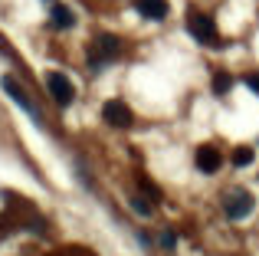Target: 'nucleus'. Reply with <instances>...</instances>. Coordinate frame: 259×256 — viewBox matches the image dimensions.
I'll use <instances>...</instances> for the list:
<instances>
[{
    "label": "nucleus",
    "mask_w": 259,
    "mask_h": 256,
    "mask_svg": "<svg viewBox=\"0 0 259 256\" xmlns=\"http://www.w3.org/2000/svg\"><path fill=\"white\" fill-rule=\"evenodd\" d=\"M72 23H76V13L69 7H53V26L56 30H69Z\"/></svg>",
    "instance_id": "9"
},
{
    "label": "nucleus",
    "mask_w": 259,
    "mask_h": 256,
    "mask_svg": "<svg viewBox=\"0 0 259 256\" xmlns=\"http://www.w3.org/2000/svg\"><path fill=\"white\" fill-rule=\"evenodd\" d=\"M53 256H95L89 246H63V250H56Z\"/></svg>",
    "instance_id": "12"
},
{
    "label": "nucleus",
    "mask_w": 259,
    "mask_h": 256,
    "mask_svg": "<svg viewBox=\"0 0 259 256\" xmlns=\"http://www.w3.org/2000/svg\"><path fill=\"white\" fill-rule=\"evenodd\" d=\"M102 118L112 128H128L132 125V109H128L125 102H118V99H112V102L102 105Z\"/></svg>",
    "instance_id": "6"
},
{
    "label": "nucleus",
    "mask_w": 259,
    "mask_h": 256,
    "mask_svg": "<svg viewBox=\"0 0 259 256\" xmlns=\"http://www.w3.org/2000/svg\"><path fill=\"white\" fill-rule=\"evenodd\" d=\"M118 53H121V39L112 36V33H102V36H95V43H92V56H89V63L99 69V66L118 59Z\"/></svg>",
    "instance_id": "2"
},
{
    "label": "nucleus",
    "mask_w": 259,
    "mask_h": 256,
    "mask_svg": "<svg viewBox=\"0 0 259 256\" xmlns=\"http://www.w3.org/2000/svg\"><path fill=\"white\" fill-rule=\"evenodd\" d=\"M249 161H253V148H236L233 151V164L236 167H246Z\"/></svg>",
    "instance_id": "11"
},
{
    "label": "nucleus",
    "mask_w": 259,
    "mask_h": 256,
    "mask_svg": "<svg viewBox=\"0 0 259 256\" xmlns=\"http://www.w3.org/2000/svg\"><path fill=\"white\" fill-rule=\"evenodd\" d=\"M246 86L253 92H259V72H249V76H246Z\"/></svg>",
    "instance_id": "14"
},
{
    "label": "nucleus",
    "mask_w": 259,
    "mask_h": 256,
    "mask_svg": "<svg viewBox=\"0 0 259 256\" xmlns=\"http://www.w3.org/2000/svg\"><path fill=\"white\" fill-rule=\"evenodd\" d=\"M135 7H138V13L145 20H164L167 17V0H135Z\"/></svg>",
    "instance_id": "8"
},
{
    "label": "nucleus",
    "mask_w": 259,
    "mask_h": 256,
    "mask_svg": "<svg viewBox=\"0 0 259 256\" xmlns=\"http://www.w3.org/2000/svg\"><path fill=\"white\" fill-rule=\"evenodd\" d=\"M4 92H7V96H10V99H13V102H17V105H20V109L26 112V115H33V118H36L39 125H43V115H39V109H36V105H33V102H30V96H26V92H23V89H20V86H17V79L4 76Z\"/></svg>",
    "instance_id": "4"
},
{
    "label": "nucleus",
    "mask_w": 259,
    "mask_h": 256,
    "mask_svg": "<svg viewBox=\"0 0 259 256\" xmlns=\"http://www.w3.org/2000/svg\"><path fill=\"white\" fill-rule=\"evenodd\" d=\"M220 164H223V154L217 151L213 145H203V148H197V167H200L203 174H213V171H220Z\"/></svg>",
    "instance_id": "7"
},
{
    "label": "nucleus",
    "mask_w": 259,
    "mask_h": 256,
    "mask_svg": "<svg viewBox=\"0 0 259 256\" xmlns=\"http://www.w3.org/2000/svg\"><path fill=\"white\" fill-rule=\"evenodd\" d=\"M230 89H233V76L230 72H213V92L217 96H227Z\"/></svg>",
    "instance_id": "10"
},
{
    "label": "nucleus",
    "mask_w": 259,
    "mask_h": 256,
    "mask_svg": "<svg viewBox=\"0 0 259 256\" xmlns=\"http://www.w3.org/2000/svg\"><path fill=\"white\" fill-rule=\"evenodd\" d=\"M46 89H50L53 102L63 105V109L72 102V99H76V86H72L69 79L63 76V72H50V76H46Z\"/></svg>",
    "instance_id": "3"
},
{
    "label": "nucleus",
    "mask_w": 259,
    "mask_h": 256,
    "mask_svg": "<svg viewBox=\"0 0 259 256\" xmlns=\"http://www.w3.org/2000/svg\"><path fill=\"white\" fill-rule=\"evenodd\" d=\"M223 210H227L230 220H243L249 210H253V197H249L246 191H230V194H227V204H223Z\"/></svg>",
    "instance_id": "5"
},
{
    "label": "nucleus",
    "mask_w": 259,
    "mask_h": 256,
    "mask_svg": "<svg viewBox=\"0 0 259 256\" xmlns=\"http://www.w3.org/2000/svg\"><path fill=\"white\" fill-rule=\"evenodd\" d=\"M132 210L141 214V217H151V204H148L145 197H132Z\"/></svg>",
    "instance_id": "13"
},
{
    "label": "nucleus",
    "mask_w": 259,
    "mask_h": 256,
    "mask_svg": "<svg viewBox=\"0 0 259 256\" xmlns=\"http://www.w3.org/2000/svg\"><path fill=\"white\" fill-rule=\"evenodd\" d=\"M187 30H190V36L197 39V43H203V46H213L217 39V23H213V17L210 13H200V10H194L187 17Z\"/></svg>",
    "instance_id": "1"
}]
</instances>
